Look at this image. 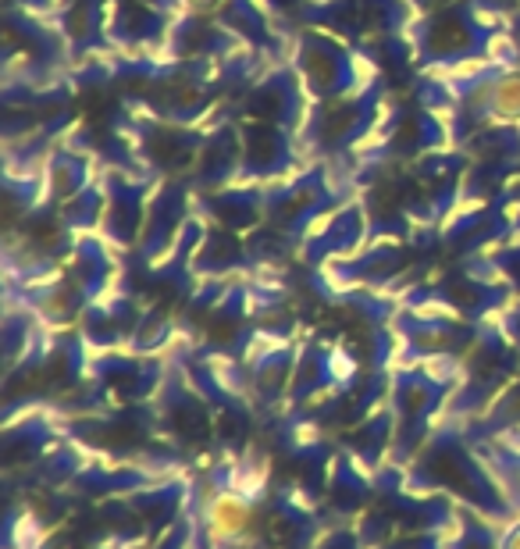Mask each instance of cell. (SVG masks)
Listing matches in <instances>:
<instances>
[{"instance_id": "6da1fadb", "label": "cell", "mask_w": 520, "mask_h": 549, "mask_svg": "<svg viewBox=\"0 0 520 549\" xmlns=\"http://www.w3.org/2000/svg\"><path fill=\"white\" fill-rule=\"evenodd\" d=\"M253 521H257V503L250 492L228 485L218 489L204 507V532L211 535L218 546H239L250 542Z\"/></svg>"}, {"instance_id": "7a4b0ae2", "label": "cell", "mask_w": 520, "mask_h": 549, "mask_svg": "<svg viewBox=\"0 0 520 549\" xmlns=\"http://www.w3.org/2000/svg\"><path fill=\"white\" fill-rule=\"evenodd\" d=\"M488 468L496 471V478L503 482L506 496H517L520 500V453H510V450H496L488 457Z\"/></svg>"}, {"instance_id": "3957f363", "label": "cell", "mask_w": 520, "mask_h": 549, "mask_svg": "<svg viewBox=\"0 0 520 549\" xmlns=\"http://www.w3.org/2000/svg\"><path fill=\"white\" fill-rule=\"evenodd\" d=\"M499 549H520V525L510 528V535H506V539L499 542Z\"/></svg>"}]
</instances>
